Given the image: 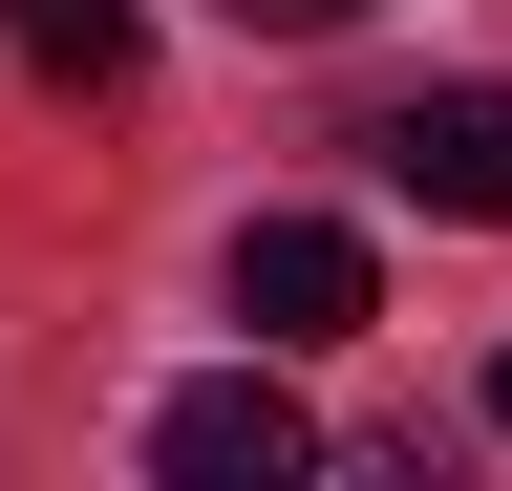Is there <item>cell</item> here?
Returning <instances> with one entry per match:
<instances>
[{
  "mask_svg": "<svg viewBox=\"0 0 512 491\" xmlns=\"http://www.w3.org/2000/svg\"><path fill=\"white\" fill-rule=\"evenodd\" d=\"M363 299H384V278H363L342 214H256V235H235V321H256V342H363Z\"/></svg>",
  "mask_w": 512,
  "mask_h": 491,
  "instance_id": "7a4b0ae2",
  "label": "cell"
},
{
  "mask_svg": "<svg viewBox=\"0 0 512 491\" xmlns=\"http://www.w3.org/2000/svg\"><path fill=\"white\" fill-rule=\"evenodd\" d=\"M0 43H22L43 86H128V43H150V0H0Z\"/></svg>",
  "mask_w": 512,
  "mask_h": 491,
  "instance_id": "277c9868",
  "label": "cell"
},
{
  "mask_svg": "<svg viewBox=\"0 0 512 491\" xmlns=\"http://www.w3.org/2000/svg\"><path fill=\"white\" fill-rule=\"evenodd\" d=\"M235 22H256V43H320V22H363V0H235Z\"/></svg>",
  "mask_w": 512,
  "mask_h": 491,
  "instance_id": "5b68a950",
  "label": "cell"
},
{
  "mask_svg": "<svg viewBox=\"0 0 512 491\" xmlns=\"http://www.w3.org/2000/svg\"><path fill=\"white\" fill-rule=\"evenodd\" d=\"M150 470H171V491H299V470H320V406L278 385V363H214V385L150 406Z\"/></svg>",
  "mask_w": 512,
  "mask_h": 491,
  "instance_id": "6da1fadb",
  "label": "cell"
},
{
  "mask_svg": "<svg viewBox=\"0 0 512 491\" xmlns=\"http://www.w3.org/2000/svg\"><path fill=\"white\" fill-rule=\"evenodd\" d=\"M363 150L406 171L427 214H512V86H406V107H384Z\"/></svg>",
  "mask_w": 512,
  "mask_h": 491,
  "instance_id": "3957f363",
  "label": "cell"
},
{
  "mask_svg": "<svg viewBox=\"0 0 512 491\" xmlns=\"http://www.w3.org/2000/svg\"><path fill=\"white\" fill-rule=\"evenodd\" d=\"M491 427H512V363H491Z\"/></svg>",
  "mask_w": 512,
  "mask_h": 491,
  "instance_id": "8992f818",
  "label": "cell"
}]
</instances>
